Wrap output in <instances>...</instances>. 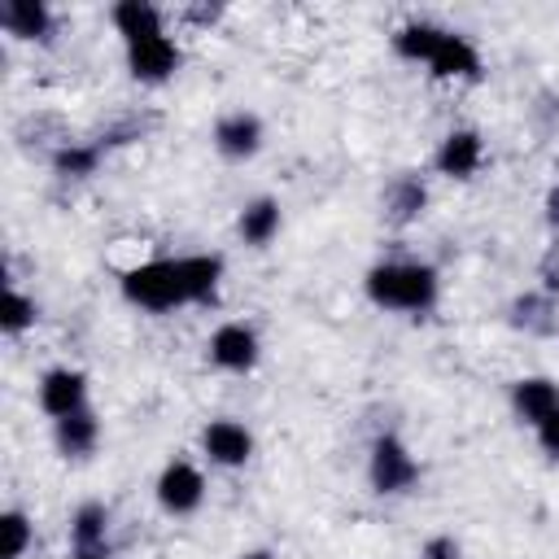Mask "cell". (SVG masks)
Segmentation results:
<instances>
[{
  "instance_id": "cell-12",
  "label": "cell",
  "mask_w": 559,
  "mask_h": 559,
  "mask_svg": "<svg viewBox=\"0 0 559 559\" xmlns=\"http://www.w3.org/2000/svg\"><path fill=\"white\" fill-rule=\"evenodd\" d=\"M428 74L432 79H467V83L480 79V52H476V44L467 35H459V31H445L441 48L428 61Z\"/></svg>"
},
{
  "instance_id": "cell-21",
  "label": "cell",
  "mask_w": 559,
  "mask_h": 559,
  "mask_svg": "<svg viewBox=\"0 0 559 559\" xmlns=\"http://www.w3.org/2000/svg\"><path fill=\"white\" fill-rule=\"evenodd\" d=\"M96 166H100V144H74L70 140L52 153V170L61 179H87V175H96Z\"/></svg>"
},
{
  "instance_id": "cell-3",
  "label": "cell",
  "mask_w": 559,
  "mask_h": 559,
  "mask_svg": "<svg viewBox=\"0 0 559 559\" xmlns=\"http://www.w3.org/2000/svg\"><path fill=\"white\" fill-rule=\"evenodd\" d=\"M367 480L376 493H411L419 485V459L406 450L402 437L393 432H380L371 441V454H367Z\"/></svg>"
},
{
  "instance_id": "cell-2",
  "label": "cell",
  "mask_w": 559,
  "mask_h": 559,
  "mask_svg": "<svg viewBox=\"0 0 559 559\" xmlns=\"http://www.w3.org/2000/svg\"><path fill=\"white\" fill-rule=\"evenodd\" d=\"M122 297L140 310H153V314H166V310H179V306H192L188 301V284H183V266L179 258H153V262H140L122 275Z\"/></svg>"
},
{
  "instance_id": "cell-29",
  "label": "cell",
  "mask_w": 559,
  "mask_h": 559,
  "mask_svg": "<svg viewBox=\"0 0 559 559\" xmlns=\"http://www.w3.org/2000/svg\"><path fill=\"white\" fill-rule=\"evenodd\" d=\"M240 559H275V555H271V550H245Z\"/></svg>"
},
{
  "instance_id": "cell-16",
  "label": "cell",
  "mask_w": 559,
  "mask_h": 559,
  "mask_svg": "<svg viewBox=\"0 0 559 559\" xmlns=\"http://www.w3.org/2000/svg\"><path fill=\"white\" fill-rule=\"evenodd\" d=\"M280 223H284V214H280V201H275V197H253V201L240 210V218H236V231H240V240H245V245H253V249H266V245L280 236Z\"/></svg>"
},
{
  "instance_id": "cell-1",
  "label": "cell",
  "mask_w": 559,
  "mask_h": 559,
  "mask_svg": "<svg viewBox=\"0 0 559 559\" xmlns=\"http://www.w3.org/2000/svg\"><path fill=\"white\" fill-rule=\"evenodd\" d=\"M371 306L380 310H402V314H424L437 306L441 280L428 262H380L362 280Z\"/></svg>"
},
{
  "instance_id": "cell-28",
  "label": "cell",
  "mask_w": 559,
  "mask_h": 559,
  "mask_svg": "<svg viewBox=\"0 0 559 559\" xmlns=\"http://www.w3.org/2000/svg\"><path fill=\"white\" fill-rule=\"evenodd\" d=\"M74 559H114V555L100 546V550H74Z\"/></svg>"
},
{
  "instance_id": "cell-4",
  "label": "cell",
  "mask_w": 559,
  "mask_h": 559,
  "mask_svg": "<svg viewBox=\"0 0 559 559\" xmlns=\"http://www.w3.org/2000/svg\"><path fill=\"white\" fill-rule=\"evenodd\" d=\"M205 354H210V362H214L218 371L245 376V371L258 367V358H262V341H258V332H253L249 323H218V328L210 332Z\"/></svg>"
},
{
  "instance_id": "cell-22",
  "label": "cell",
  "mask_w": 559,
  "mask_h": 559,
  "mask_svg": "<svg viewBox=\"0 0 559 559\" xmlns=\"http://www.w3.org/2000/svg\"><path fill=\"white\" fill-rule=\"evenodd\" d=\"M35 319H39V306H35V297H26L22 288H4V306H0V332L4 336H22L26 328H35Z\"/></svg>"
},
{
  "instance_id": "cell-27",
  "label": "cell",
  "mask_w": 559,
  "mask_h": 559,
  "mask_svg": "<svg viewBox=\"0 0 559 559\" xmlns=\"http://www.w3.org/2000/svg\"><path fill=\"white\" fill-rule=\"evenodd\" d=\"M546 223H550V227L559 231V183H555V188L546 192Z\"/></svg>"
},
{
  "instance_id": "cell-23",
  "label": "cell",
  "mask_w": 559,
  "mask_h": 559,
  "mask_svg": "<svg viewBox=\"0 0 559 559\" xmlns=\"http://www.w3.org/2000/svg\"><path fill=\"white\" fill-rule=\"evenodd\" d=\"M0 537H4L0 555L4 559H22L31 550V542H35V524L26 520V511H4L0 515Z\"/></svg>"
},
{
  "instance_id": "cell-25",
  "label": "cell",
  "mask_w": 559,
  "mask_h": 559,
  "mask_svg": "<svg viewBox=\"0 0 559 559\" xmlns=\"http://www.w3.org/2000/svg\"><path fill=\"white\" fill-rule=\"evenodd\" d=\"M533 432H537V445H542L546 454H555V459H559V406H555V411H550Z\"/></svg>"
},
{
  "instance_id": "cell-10",
  "label": "cell",
  "mask_w": 559,
  "mask_h": 559,
  "mask_svg": "<svg viewBox=\"0 0 559 559\" xmlns=\"http://www.w3.org/2000/svg\"><path fill=\"white\" fill-rule=\"evenodd\" d=\"M432 166H437L445 179H472V175L485 166V140H480V131H472V127L450 131V135L437 144Z\"/></svg>"
},
{
  "instance_id": "cell-13",
  "label": "cell",
  "mask_w": 559,
  "mask_h": 559,
  "mask_svg": "<svg viewBox=\"0 0 559 559\" xmlns=\"http://www.w3.org/2000/svg\"><path fill=\"white\" fill-rule=\"evenodd\" d=\"M555 406H559V380H550V376H524V380H515L511 411H515L520 424L537 428Z\"/></svg>"
},
{
  "instance_id": "cell-19",
  "label": "cell",
  "mask_w": 559,
  "mask_h": 559,
  "mask_svg": "<svg viewBox=\"0 0 559 559\" xmlns=\"http://www.w3.org/2000/svg\"><path fill=\"white\" fill-rule=\"evenodd\" d=\"M424 210H428V188H424L415 175H402V179L389 183V192H384V218H389V223L406 227V223H415Z\"/></svg>"
},
{
  "instance_id": "cell-14",
  "label": "cell",
  "mask_w": 559,
  "mask_h": 559,
  "mask_svg": "<svg viewBox=\"0 0 559 559\" xmlns=\"http://www.w3.org/2000/svg\"><path fill=\"white\" fill-rule=\"evenodd\" d=\"M109 22L114 31L122 35V44H140V39H153V35H166V17L157 4L148 0H118L109 9Z\"/></svg>"
},
{
  "instance_id": "cell-15",
  "label": "cell",
  "mask_w": 559,
  "mask_h": 559,
  "mask_svg": "<svg viewBox=\"0 0 559 559\" xmlns=\"http://www.w3.org/2000/svg\"><path fill=\"white\" fill-rule=\"evenodd\" d=\"M179 266H183L188 301L192 306H214L218 288H223V258L218 253H188V258H179Z\"/></svg>"
},
{
  "instance_id": "cell-5",
  "label": "cell",
  "mask_w": 559,
  "mask_h": 559,
  "mask_svg": "<svg viewBox=\"0 0 559 559\" xmlns=\"http://www.w3.org/2000/svg\"><path fill=\"white\" fill-rule=\"evenodd\" d=\"M205 502V476L201 467H192L188 459H175L162 467L157 476V507L166 515H192Z\"/></svg>"
},
{
  "instance_id": "cell-17",
  "label": "cell",
  "mask_w": 559,
  "mask_h": 559,
  "mask_svg": "<svg viewBox=\"0 0 559 559\" xmlns=\"http://www.w3.org/2000/svg\"><path fill=\"white\" fill-rule=\"evenodd\" d=\"M52 441H57V450L66 459H87L96 450V441H100V419L92 411H74V415L52 424Z\"/></svg>"
},
{
  "instance_id": "cell-26",
  "label": "cell",
  "mask_w": 559,
  "mask_h": 559,
  "mask_svg": "<svg viewBox=\"0 0 559 559\" xmlns=\"http://www.w3.org/2000/svg\"><path fill=\"white\" fill-rule=\"evenodd\" d=\"M419 559H459V546H454L450 537H432V542L419 550Z\"/></svg>"
},
{
  "instance_id": "cell-8",
  "label": "cell",
  "mask_w": 559,
  "mask_h": 559,
  "mask_svg": "<svg viewBox=\"0 0 559 559\" xmlns=\"http://www.w3.org/2000/svg\"><path fill=\"white\" fill-rule=\"evenodd\" d=\"M201 450L218 467H245L253 459V432L240 419H210L201 428Z\"/></svg>"
},
{
  "instance_id": "cell-20",
  "label": "cell",
  "mask_w": 559,
  "mask_h": 559,
  "mask_svg": "<svg viewBox=\"0 0 559 559\" xmlns=\"http://www.w3.org/2000/svg\"><path fill=\"white\" fill-rule=\"evenodd\" d=\"M109 537V507L105 502H83L70 515V542L74 550H100Z\"/></svg>"
},
{
  "instance_id": "cell-18",
  "label": "cell",
  "mask_w": 559,
  "mask_h": 559,
  "mask_svg": "<svg viewBox=\"0 0 559 559\" xmlns=\"http://www.w3.org/2000/svg\"><path fill=\"white\" fill-rule=\"evenodd\" d=\"M441 39H445V26H437V22H406V26H397L393 31V52L402 57V61H432V52L441 48Z\"/></svg>"
},
{
  "instance_id": "cell-9",
  "label": "cell",
  "mask_w": 559,
  "mask_h": 559,
  "mask_svg": "<svg viewBox=\"0 0 559 559\" xmlns=\"http://www.w3.org/2000/svg\"><path fill=\"white\" fill-rule=\"evenodd\" d=\"M266 131H262V118L249 114V109H231L214 122V148L227 157V162H249L258 148H262Z\"/></svg>"
},
{
  "instance_id": "cell-24",
  "label": "cell",
  "mask_w": 559,
  "mask_h": 559,
  "mask_svg": "<svg viewBox=\"0 0 559 559\" xmlns=\"http://www.w3.org/2000/svg\"><path fill=\"white\" fill-rule=\"evenodd\" d=\"M546 310H550V293H528V297L515 301V323L528 328V332H550Z\"/></svg>"
},
{
  "instance_id": "cell-6",
  "label": "cell",
  "mask_w": 559,
  "mask_h": 559,
  "mask_svg": "<svg viewBox=\"0 0 559 559\" xmlns=\"http://www.w3.org/2000/svg\"><path fill=\"white\" fill-rule=\"evenodd\" d=\"M183 66V52L170 35H153V39H140V44H127V70L135 83H166L175 79Z\"/></svg>"
},
{
  "instance_id": "cell-11",
  "label": "cell",
  "mask_w": 559,
  "mask_h": 559,
  "mask_svg": "<svg viewBox=\"0 0 559 559\" xmlns=\"http://www.w3.org/2000/svg\"><path fill=\"white\" fill-rule=\"evenodd\" d=\"M0 26L22 44H48L52 39V9L44 0H4Z\"/></svg>"
},
{
  "instance_id": "cell-7",
  "label": "cell",
  "mask_w": 559,
  "mask_h": 559,
  "mask_svg": "<svg viewBox=\"0 0 559 559\" xmlns=\"http://www.w3.org/2000/svg\"><path fill=\"white\" fill-rule=\"evenodd\" d=\"M39 411L57 419L74 415V411H87V376L79 367H52L39 376Z\"/></svg>"
}]
</instances>
